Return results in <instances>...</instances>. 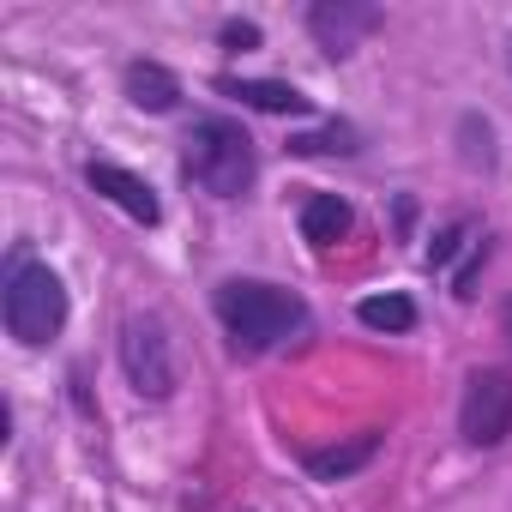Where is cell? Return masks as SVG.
Wrapping results in <instances>:
<instances>
[{"mask_svg":"<svg viewBox=\"0 0 512 512\" xmlns=\"http://www.w3.org/2000/svg\"><path fill=\"white\" fill-rule=\"evenodd\" d=\"M506 61H512V49H506Z\"/></svg>","mask_w":512,"mask_h":512,"instance_id":"obj_18","label":"cell"},{"mask_svg":"<svg viewBox=\"0 0 512 512\" xmlns=\"http://www.w3.org/2000/svg\"><path fill=\"white\" fill-rule=\"evenodd\" d=\"M500 332H506V344H512V296H506V308H500Z\"/></svg>","mask_w":512,"mask_h":512,"instance_id":"obj_17","label":"cell"},{"mask_svg":"<svg viewBox=\"0 0 512 512\" xmlns=\"http://www.w3.org/2000/svg\"><path fill=\"white\" fill-rule=\"evenodd\" d=\"M223 49H229V55L260 49V25H253V19H229V25H223Z\"/></svg>","mask_w":512,"mask_h":512,"instance_id":"obj_16","label":"cell"},{"mask_svg":"<svg viewBox=\"0 0 512 512\" xmlns=\"http://www.w3.org/2000/svg\"><path fill=\"white\" fill-rule=\"evenodd\" d=\"M380 446H386V434H380V428H362V434H350V440H338V446H314L302 464H308L314 482H350L356 470H368V464L380 458Z\"/></svg>","mask_w":512,"mask_h":512,"instance_id":"obj_8","label":"cell"},{"mask_svg":"<svg viewBox=\"0 0 512 512\" xmlns=\"http://www.w3.org/2000/svg\"><path fill=\"white\" fill-rule=\"evenodd\" d=\"M458 139H464V163L470 169H494V133H488L482 115H464L458 121Z\"/></svg>","mask_w":512,"mask_h":512,"instance_id":"obj_14","label":"cell"},{"mask_svg":"<svg viewBox=\"0 0 512 512\" xmlns=\"http://www.w3.org/2000/svg\"><path fill=\"white\" fill-rule=\"evenodd\" d=\"M211 308H217V320L241 356H266L308 326V302L272 278H223Z\"/></svg>","mask_w":512,"mask_h":512,"instance_id":"obj_1","label":"cell"},{"mask_svg":"<svg viewBox=\"0 0 512 512\" xmlns=\"http://www.w3.org/2000/svg\"><path fill=\"white\" fill-rule=\"evenodd\" d=\"M181 175L211 193V199H247L253 181H260V151H253V133L229 115H199L181 139Z\"/></svg>","mask_w":512,"mask_h":512,"instance_id":"obj_2","label":"cell"},{"mask_svg":"<svg viewBox=\"0 0 512 512\" xmlns=\"http://www.w3.org/2000/svg\"><path fill=\"white\" fill-rule=\"evenodd\" d=\"M121 91H127V103L145 109V115H169V109L181 103V79H175L163 61H127V67H121Z\"/></svg>","mask_w":512,"mask_h":512,"instance_id":"obj_9","label":"cell"},{"mask_svg":"<svg viewBox=\"0 0 512 512\" xmlns=\"http://www.w3.org/2000/svg\"><path fill=\"white\" fill-rule=\"evenodd\" d=\"M217 91L247 103V109H266V115H308L314 109L296 85H278V79H217Z\"/></svg>","mask_w":512,"mask_h":512,"instance_id":"obj_10","label":"cell"},{"mask_svg":"<svg viewBox=\"0 0 512 512\" xmlns=\"http://www.w3.org/2000/svg\"><path fill=\"white\" fill-rule=\"evenodd\" d=\"M0 320H7V332L25 350L55 344L67 332V284L43 260H31V253H13L7 278H0Z\"/></svg>","mask_w":512,"mask_h":512,"instance_id":"obj_3","label":"cell"},{"mask_svg":"<svg viewBox=\"0 0 512 512\" xmlns=\"http://www.w3.org/2000/svg\"><path fill=\"white\" fill-rule=\"evenodd\" d=\"M386 25V13L374 7V0H314L308 7V37L332 55V61H344L362 37H374Z\"/></svg>","mask_w":512,"mask_h":512,"instance_id":"obj_6","label":"cell"},{"mask_svg":"<svg viewBox=\"0 0 512 512\" xmlns=\"http://www.w3.org/2000/svg\"><path fill=\"white\" fill-rule=\"evenodd\" d=\"M356 320L368 332H410L416 326V302L410 296H368V302H356Z\"/></svg>","mask_w":512,"mask_h":512,"instance_id":"obj_13","label":"cell"},{"mask_svg":"<svg viewBox=\"0 0 512 512\" xmlns=\"http://www.w3.org/2000/svg\"><path fill=\"white\" fill-rule=\"evenodd\" d=\"M344 235H350V199L314 193V199L302 205V241H308V247H332V241H344Z\"/></svg>","mask_w":512,"mask_h":512,"instance_id":"obj_11","label":"cell"},{"mask_svg":"<svg viewBox=\"0 0 512 512\" xmlns=\"http://www.w3.org/2000/svg\"><path fill=\"white\" fill-rule=\"evenodd\" d=\"M458 440L470 452H494L512 440V374L506 368H476L458 398Z\"/></svg>","mask_w":512,"mask_h":512,"instance_id":"obj_4","label":"cell"},{"mask_svg":"<svg viewBox=\"0 0 512 512\" xmlns=\"http://www.w3.org/2000/svg\"><path fill=\"white\" fill-rule=\"evenodd\" d=\"M290 151H296V157H356V151H362V133H356L350 121H332V127H320V133H296Z\"/></svg>","mask_w":512,"mask_h":512,"instance_id":"obj_12","label":"cell"},{"mask_svg":"<svg viewBox=\"0 0 512 512\" xmlns=\"http://www.w3.org/2000/svg\"><path fill=\"white\" fill-rule=\"evenodd\" d=\"M85 181H91V193H103L109 205H121L133 223H163V199L151 193V181L145 175H133V169H121V163H85Z\"/></svg>","mask_w":512,"mask_h":512,"instance_id":"obj_7","label":"cell"},{"mask_svg":"<svg viewBox=\"0 0 512 512\" xmlns=\"http://www.w3.org/2000/svg\"><path fill=\"white\" fill-rule=\"evenodd\" d=\"M488 253H494V241H488V229H482V235L470 241V253H464L458 278H452V296H458V302H470V296H476V272L488 266Z\"/></svg>","mask_w":512,"mask_h":512,"instance_id":"obj_15","label":"cell"},{"mask_svg":"<svg viewBox=\"0 0 512 512\" xmlns=\"http://www.w3.org/2000/svg\"><path fill=\"white\" fill-rule=\"evenodd\" d=\"M121 368L133 380L139 398L163 404L175 392V350H169V326L157 314H127L121 320Z\"/></svg>","mask_w":512,"mask_h":512,"instance_id":"obj_5","label":"cell"}]
</instances>
